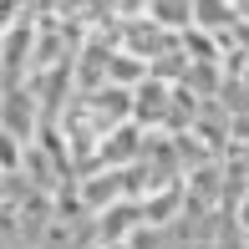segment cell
Segmentation results:
<instances>
[{
  "instance_id": "obj_1",
  "label": "cell",
  "mask_w": 249,
  "mask_h": 249,
  "mask_svg": "<svg viewBox=\"0 0 249 249\" xmlns=\"http://www.w3.org/2000/svg\"><path fill=\"white\" fill-rule=\"evenodd\" d=\"M5 138H31V97H20V87H5Z\"/></svg>"
},
{
  "instance_id": "obj_2",
  "label": "cell",
  "mask_w": 249,
  "mask_h": 249,
  "mask_svg": "<svg viewBox=\"0 0 249 249\" xmlns=\"http://www.w3.org/2000/svg\"><path fill=\"white\" fill-rule=\"evenodd\" d=\"M239 229H244V234H249V198H244V203H239Z\"/></svg>"
}]
</instances>
